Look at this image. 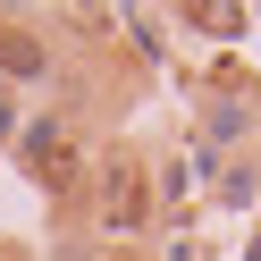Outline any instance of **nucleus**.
Masks as SVG:
<instances>
[{
  "instance_id": "nucleus-1",
  "label": "nucleus",
  "mask_w": 261,
  "mask_h": 261,
  "mask_svg": "<svg viewBox=\"0 0 261 261\" xmlns=\"http://www.w3.org/2000/svg\"><path fill=\"white\" fill-rule=\"evenodd\" d=\"M0 59H9V68H42V51H34V42H17L9 25H0Z\"/></svg>"
}]
</instances>
